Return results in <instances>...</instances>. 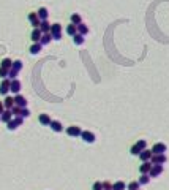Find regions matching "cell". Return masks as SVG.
<instances>
[{
    "label": "cell",
    "mask_w": 169,
    "mask_h": 190,
    "mask_svg": "<svg viewBox=\"0 0 169 190\" xmlns=\"http://www.w3.org/2000/svg\"><path fill=\"white\" fill-rule=\"evenodd\" d=\"M10 92H13V93H19L21 92V81L16 78V79H11V84H10Z\"/></svg>",
    "instance_id": "8992f818"
},
{
    "label": "cell",
    "mask_w": 169,
    "mask_h": 190,
    "mask_svg": "<svg viewBox=\"0 0 169 190\" xmlns=\"http://www.w3.org/2000/svg\"><path fill=\"white\" fill-rule=\"evenodd\" d=\"M18 73H19V71L10 68V70H8V78H10V79H16V78H18Z\"/></svg>",
    "instance_id": "836d02e7"
},
{
    "label": "cell",
    "mask_w": 169,
    "mask_h": 190,
    "mask_svg": "<svg viewBox=\"0 0 169 190\" xmlns=\"http://www.w3.org/2000/svg\"><path fill=\"white\" fill-rule=\"evenodd\" d=\"M11 68L16 70V71H21L22 70V62L21 60H15V62H13V65H11Z\"/></svg>",
    "instance_id": "f546056e"
},
{
    "label": "cell",
    "mask_w": 169,
    "mask_h": 190,
    "mask_svg": "<svg viewBox=\"0 0 169 190\" xmlns=\"http://www.w3.org/2000/svg\"><path fill=\"white\" fill-rule=\"evenodd\" d=\"M126 188V184L123 181H119L116 184H112V190H125Z\"/></svg>",
    "instance_id": "484cf974"
},
{
    "label": "cell",
    "mask_w": 169,
    "mask_h": 190,
    "mask_svg": "<svg viewBox=\"0 0 169 190\" xmlns=\"http://www.w3.org/2000/svg\"><path fill=\"white\" fill-rule=\"evenodd\" d=\"M146 147H147V141H146V140H139V141L130 149V154H131V155H139Z\"/></svg>",
    "instance_id": "6da1fadb"
},
{
    "label": "cell",
    "mask_w": 169,
    "mask_h": 190,
    "mask_svg": "<svg viewBox=\"0 0 169 190\" xmlns=\"http://www.w3.org/2000/svg\"><path fill=\"white\" fill-rule=\"evenodd\" d=\"M10 84H11V79L10 78H5L2 81V84H0V93L2 95H6L10 92Z\"/></svg>",
    "instance_id": "ba28073f"
},
{
    "label": "cell",
    "mask_w": 169,
    "mask_h": 190,
    "mask_svg": "<svg viewBox=\"0 0 169 190\" xmlns=\"http://www.w3.org/2000/svg\"><path fill=\"white\" fill-rule=\"evenodd\" d=\"M82 22V19H81V16L78 15V13H74V15H71V24H74V25H79Z\"/></svg>",
    "instance_id": "f1b7e54d"
},
{
    "label": "cell",
    "mask_w": 169,
    "mask_h": 190,
    "mask_svg": "<svg viewBox=\"0 0 169 190\" xmlns=\"http://www.w3.org/2000/svg\"><path fill=\"white\" fill-rule=\"evenodd\" d=\"M52 40H55V41H60V40H62V33H54L52 35Z\"/></svg>",
    "instance_id": "f35d334b"
},
{
    "label": "cell",
    "mask_w": 169,
    "mask_h": 190,
    "mask_svg": "<svg viewBox=\"0 0 169 190\" xmlns=\"http://www.w3.org/2000/svg\"><path fill=\"white\" fill-rule=\"evenodd\" d=\"M161 173H163V165H152V168L149 171V176L150 178H158Z\"/></svg>",
    "instance_id": "5b68a950"
},
{
    "label": "cell",
    "mask_w": 169,
    "mask_h": 190,
    "mask_svg": "<svg viewBox=\"0 0 169 190\" xmlns=\"http://www.w3.org/2000/svg\"><path fill=\"white\" fill-rule=\"evenodd\" d=\"M24 124V117H21V116H16V117H13L10 122H6V128L8 130H16L18 127H21Z\"/></svg>",
    "instance_id": "7a4b0ae2"
},
{
    "label": "cell",
    "mask_w": 169,
    "mask_h": 190,
    "mask_svg": "<svg viewBox=\"0 0 169 190\" xmlns=\"http://www.w3.org/2000/svg\"><path fill=\"white\" fill-rule=\"evenodd\" d=\"M166 160L167 158H166L164 154H152V158H150L152 165H164Z\"/></svg>",
    "instance_id": "3957f363"
},
{
    "label": "cell",
    "mask_w": 169,
    "mask_h": 190,
    "mask_svg": "<svg viewBox=\"0 0 169 190\" xmlns=\"http://www.w3.org/2000/svg\"><path fill=\"white\" fill-rule=\"evenodd\" d=\"M141 185H146V184H149L150 182V176L149 174H141V178H139V181H137Z\"/></svg>",
    "instance_id": "4316f807"
},
{
    "label": "cell",
    "mask_w": 169,
    "mask_h": 190,
    "mask_svg": "<svg viewBox=\"0 0 169 190\" xmlns=\"http://www.w3.org/2000/svg\"><path fill=\"white\" fill-rule=\"evenodd\" d=\"M5 111V106H3V101H0V114Z\"/></svg>",
    "instance_id": "ab89813d"
},
{
    "label": "cell",
    "mask_w": 169,
    "mask_h": 190,
    "mask_svg": "<svg viewBox=\"0 0 169 190\" xmlns=\"http://www.w3.org/2000/svg\"><path fill=\"white\" fill-rule=\"evenodd\" d=\"M38 120H40L41 125H49V124H51V117H49L48 114H40Z\"/></svg>",
    "instance_id": "44dd1931"
},
{
    "label": "cell",
    "mask_w": 169,
    "mask_h": 190,
    "mask_svg": "<svg viewBox=\"0 0 169 190\" xmlns=\"http://www.w3.org/2000/svg\"><path fill=\"white\" fill-rule=\"evenodd\" d=\"M40 30L43 32V33H49V32H51V24L48 22V19H46V21H41V24H40Z\"/></svg>",
    "instance_id": "ffe728a7"
},
{
    "label": "cell",
    "mask_w": 169,
    "mask_h": 190,
    "mask_svg": "<svg viewBox=\"0 0 169 190\" xmlns=\"http://www.w3.org/2000/svg\"><path fill=\"white\" fill-rule=\"evenodd\" d=\"M78 33H81V35H87V33H89V27L84 24V22H81V24L78 25Z\"/></svg>",
    "instance_id": "cb8c5ba5"
},
{
    "label": "cell",
    "mask_w": 169,
    "mask_h": 190,
    "mask_svg": "<svg viewBox=\"0 0 169 190\" xmlns=\"http://www.w3.org/2000/svg\"><path fill=\"white\" fill-rule=\"evenodd\" d=\"M166 144L164 143H157V144H153L152 147V154H164L166 152Z\"/></svg>",
    "instance_id": "9c48e42d"
},
{
    "label": "cell",
    "mask_w": 169,
    "mask_h": 190,
    "mask_svg": "<svg viewBox=\"0 0 169 190\" xmlns=\"http://www.w3.org/2000/svg\"><path fill=\"white\" fill-rule=\"evenodd\" d=\"M11 119H13V113H11V110H5L2 114H0V120L5 122V124H6V122H10Z\"/></svg>",
    "instance_id": "4fadbf2b"
},
{
    "label": "cell",
    "mask_w": 169,
    "mask_h": 190,
    "mask_svg": "<svg viewBox=\"0 0 169 190\" xmlns=\"http://www.w3.org/2000/svg\"><path fill=\"white\" fill-rule=\"evenodd\" d=\"M51 41H52V35H51V32H49V33H43V35H41V40H40V43L43 45V46L49 45Z\"/></svg>",
    "instance_id": "e0dca14e"
},
{
    "label": "cell",
    "mask_w": 169,
    "mask_h": 190,
    "mask_svg": "<svg viewBox=\"0 0 169 190\" xmlns=\"http://www.w3.org/2000/svg\"><path fill=\"white\" fill-rule=\"evenodd\" d=\"M29 21H30V24L33 25V29H38L40 24H41V21H40V18H38L36 13H29Z\"/></svg>",
    "instance_id": "30bf717a"
},
{
    "label": "cell",
    "mask_w": 169,
    "mask_h": 190,
    "mask_svg": "<svg viewBox=\"0 0 169 190\" xmlns=\"http://www.w3.org/2000/svg\"><path fill=\"white\" fill-rule=\"evenodd\" d=\"M150 168H152V162L150 160L149 162H142V165L139 166V171H141V174H149Z\"/></svg>",
    "instance_id": "7c38bea8"
},
{
    "label": "cell",
    "mask_w": 169,
    "mask_h": 190,
    "mask_svg": "<svg viewBox=\"0 0 169 190\" xmlns=\"http://www.w3.org/2000/svg\"><path fill=\"white\" fill-rule=\"evenodd\" d=\"M15 105L19 106V108H27V100H25V97L16 93V95H15Z\"/></svg>",
    "instance_id": "8fae6325"
},
{
    "label": "cell",
    "mask_w": 169,
    "mask_h": 190,
    "mask_svg": "<svg viewBox=\"0 0 169 190\" xmlns=\"http://www.w3.org/2000/svg\"><path fill=\"white\" fill-rule=\"evenodd\" d=\"M36 15H38L40 21H46V19H48V16H49V13H48V8H40V10L36 11Z\"/></svg>",
    "instance_id": "ac0fdd59"
},
{
    "label": "cell",
    "mask_w": 169,
    "mask_h": 190,
    "mask_svg": "<svg viewBox=\"0 0 169 190\" xmlns=\"http://www.w3.org/2000/svg\"><path fill=\"white\" fill-rule=\"evenodd\" d=\"M73 41H74V45L81 46V45L84 43V35H81V33H76V35L73 37Z\"/></svg>",
    "instance_id": "83f0119b"
},
{
    "label": "cell",
    "mask_w": 169,
    "mask_h": 190,
    "mask_svg": "<svg viewBox=\"0 0 169 190\" xmlns=\"http://www.w3.org/2000/svg\"><path fill=\"white\" fill-rule=\"evenodd\" d=\"M29 116H30V111L27 110V108H21V117L25 119V117H29Z\"/></svg>",
    "instance_id": "d590c367"
},
{
    "label": "cell",
    "mask_w": 169,
    "mask_h": 190,
    "mask_svg": "<svg viewBox=\"0 0 169 190\" xmlns=\"http://www.w3.org/2000/svg\"><path fill=\"white\" fill-rule=\"evenodd\" d=\"M0 78H2V79L8 78V70H6V68H3V67H0Z\"/></svg>",
    "instance_id": "e575fe53"
},
{
    "label": "cell",
    "mask_w": 169,
    "mask_h": 190,
    "mask_svg": "<svg viewBox=\"0 0 169 190\" xmlns=\"http://www.w3.org/2000/svg\"><path fill=\"white\" fill-rule=\"evenodd\" d=\"M3 106H5V110H11V108L15 106V97H5Z\"/></svg>",
    "instance_id": "d6986e66"
},
{
    "label": "cell",
    "mask_w": 169,
    "mask_h": 190,
    "mask_svg": "<svg viewBox=\"0 0 169 190\" xmlns=\"http://www.w3.org/2000/svg\"><path fill=\"white\" fill-rule=\"evenodd\" d=\"M93 190H103V182L96 181V182L93 184Z\"/></svg>",
    "instance_id": "8d00e7d4"
},
{
    "label": "cell",
    "mask_w": 169,
    "mask_h": 190,
    "mask_svg": "<svg viewBox=\"0 0 169 190\" xmlns=\"http://www.w3.org/2000/svg\"><path fill=\"white\" fill-rule=\"evenodd\" d=\"M81 138L86 141L87 144H92V143H95V135L92 133V132H89V130H86V132H82L81 133Z\"/></svg>",
    "instance_id": "52a82bcc"
},
{
    "label": "cell",
    "mask_w": 169,
    "mask_h": 190,
    "mask_svg": "<svg viewBox=\"0 0 169 190\" xmlns=\"http://www.w3.org/2000/svg\"><path fill=\"white\" fill-rule=\"evenodd\" d=\"M103 190H112V184L111 182H103Z\"/></svg>",
    "instance_id": "74e56055"
},
{
    "label": "cell",
    "mask_w": 169,
    "mask_h": 190,
    "mask_svg": "<svg viewBox=\"0 0 169 190\" xmlns=\"http://www.w3.org/2000/svg\"><path fill=\"white\" fill-rule=\"evenodd\" d=\"M66 33H68V35H71V37H74V35L78 33V25H74V24L66 25Z\"/></svg>",
    "instance_id": "7402d4cb"
},
{
    "label": "cell",
    "mask_w": 169,
    "mask_h": 190,
    "mask_svg": "<svg viewBox=\"0 0 169 190\" xmlns=\"http://www.w3.org/2000/svg\"><path fill=\"white\" fill-rule=\"evenodd\" d=\"M11 113H13V117H16V116H21V108L15 105V106L11 108Z\"/></svg>",
    "instance_id": "d6a6232c"
},
{
    "label": "cell",
    "mask_w": 169,
    "mask_h": 190,
    "mask_svg": "<svg viewBox=\"0 0 169 190\" xmlns=\"http://www.w3.org/2000/svg\"><path fill=\"white\" fill-rule=\"evenodd\" d=\"M54 33H62L60 24H51V35H54Z\"/></svg>",
    "instance_id": "d4e9b609"
},
{
    "label": "cell",
    "mask_w": 169,
    "mask_h": 190,
    "mask_svg": "<svg viewBox=\"0 0 169 190\" xmlns=\"http://www.w3.org/2000/svg\"><path fill=\"white\" fill-rule=\"evenodd\" d=\"M81 133H82V130H81V127H78V125H71V127L66 128V135H68V136L78 138V136H81Z\"/></svg>",
    "instance_id": "277c9868"
},
{
    "label": "cell",
    "mask_w": 169,
    "mask_h": 190,
    "mask_svg": "<svg viewBox=\"0 0 169 190\" xmlns=\"http://www.w3.org/2000/svg\"><path fill=\"white\" fill-rule=\"evenodd\" d=\"M137 157H139L141 160H142V162H149V160L152 158V151H149V149H144V151L141 152Z\"/></svg>",
    "instance_id": "2e32d148"
},
{
    "label": "cell",
    "mask_w": 169,
    "mask_h": 190,
    "mask_svg": "<svg viewBox=\"0 0 169 190\" xmlns=\"http://www.w3.org/2000/svg\"><path fill=\"white\" fill-rule=\"evenodd\" d=\"M41 48H43V45H41V43H33V45L30 46V54H33V56H36V54L41 51Z\"/></svg>",
    "instance_id": "603a6c76"
},
{
    "label": "cell",
    "mask_w": 169,
    "mask_h": 190,
    "mask_svg": "<svg viewBox=\"0 0 169 190\" xmlns=\"http://www.w3.org/2000/svg\"><path fill=\"white\" fill-rule=\"evenodd\" d=\"M11 65H13V60H10V59H3V60H2V65H0V67H3V68L10 70V68H11Z\"/></svg>",
    "instance_id": "4dcf8cb0"
},
{
    "label": "cell",
    "mask_w": 169,
    "mask_h": 190,
    "mask_svg": "<svg viewBox=\"0 0 169 190\" xmlns=\"http://www.w3.org/2000/svg\"><path fill=\"white\" fill-rule=\"evenodd\" d=\"M41 35H43V32L40 30V27H38V29H33V32H32V41L33 43H40Z\"/></svg>",
    "instance_id": "9a60e30c"
},
{
    "label": "cell",
    "mask_w": 169,
    "mask_h": 190,
    "mask_svg": "<svg viewBox=\"0 0 169 190\" xmlns=\"http://www.w3.org/2000/svg\"><path fill=\"white\" fill-rule=\"evenodd\" d=\"M49 127L54 130V132H57V133H60V132H63V125L60 124L59 120H51V124H49Z\"/></svg>",
    "instance_id": "5bb4252c"
},
{
    "label": "cell",
    "mask_w": 169,
    "mask_h": 190,
    "mask_svg": "<svg viewBox=\"0 0 169 190\" xmlns=\"http://www.w3.org/2000/svg\"><path fill=\"white\" fill-rule=\"evenodd\" d=\"M139 187H141V184H139L137 181H134V182H130V184H128V190H139Z\"/></svg>",
    "instance_id": "1f68e13d"
}]
</instances>
